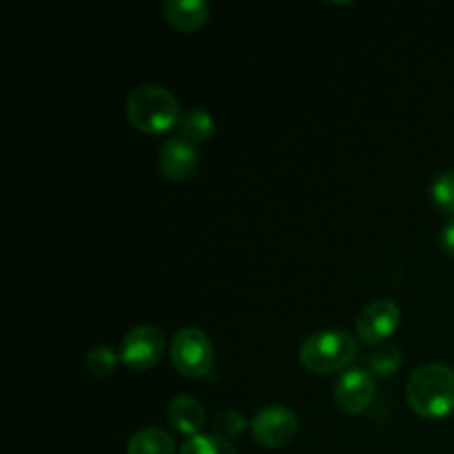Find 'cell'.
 <instances>
[{
  "mask_svg": "<svg viewBox=\"0 0 454 454\" xmlns=\"http://www.w3.org/2000/svg\"><path fill=\"white\" fill-rule=\"evenodd\" d=\"M408 406L426 419H442L454 411V371L443 364H424L406 384Z\"/></svg>",
  "mask_w": 454,
  "mask_h": 454,
  "instance_id": "6da1fadb",
  "label": "cell"
},
{
  "mask_svg": "<svg viewBox=\"0 0 454 454\" xmlns=\"http://www.w3.org/2000/svg\"><path fill=\"white\" fill-rule=\"evenodd\" d=\"M124 114L131 127L146 136L167 133L168 129L177 127L182 118L177 98L160 84H142L133 89L127 98Z\"/></svg>",
  "mask_w": 454,
  "mask_h": 454,
  "instance_id": "7a4b0ae2",
  "label": "cell"
},
{
  "mask_svg": "<svg viewBox=\"0 0 454 454\" xmlns=\"http://www.w3.org/2000/svg\"><path fill=\"white\" fill-rule=\"evenodd\" d=\"M357 357V341L346 331H322L306 337L300 346V362L313 375L348 371Z\"/></svg>",
  "mask_w": 454,
  "mask_h": 454,
  "instance_id": "3957f363",
  "label": "cell"
},
{
  "mask_svg": "<svg viewBox=\"0 0 454 454\" xmlns=\"http://www.w3.org/2000/svg\"><path fill=\"white\" fill-rule=\"evenodd\" d=\"M171 364L189 380H202L211 375L215 364V350L207 333L200 328H182L171 341Z\"/></svg>",
  "mask_w": 454,
  "mask_h": 454,
  "instance_id": "277c9868",
  "label": "cell"
},
{
  "mask_svg": "<svg viewBox=\"0 0 454 454\" xmlns=\"http://www.w3.org/2000/svg\"><path fill=\"white\" fill-rule=\"evenodd\" d=\"M120 362L136 372L151 371L164 355V333L155 326H136L120 341Z\"/></svg>",
  "mask_w": 454,
  "mask_h": 454,
  "instance_id": "5b68a950",
  "label": "cell"
},
{
  "mask_svg": "<svg viewBox=\"0 0 454 454\" xmlns=\"http://www.w3.org/2000/svg\"><path fill=\"white\" fill-rule=\"evenodd\" d=\"M300 430L295 412L286 406H266L253 417L251 433L260 446L279 450L293 443Z\"/></svg>",
  "mask_w": 454,
  "mask_h": 454,
  "instance_id": "8992f818",
  "label": "cell"
},
{
  "mask_svg": "<svg viewBox=\"0 0 454 454\" xmlns=\"http://www.w3.org/2000/svg\"><path fill=\"white\" fill-rule=\"evenodd\" d=\"M375 375L368 368H348L337 380L333 399L344 415H362L375 399Z\"/></svg>",
  "mask_w": 454,
  "mask_h": 454,
  "instance_id": "52a82bcc",
  "label": "cell"
},
{
  "mask_svg": "<svg viewBox=\"0 0 454 454\" xmlns=\"http://www.w3.org/2000/svg\"><path fill=\"white\" fill-rule=\"evenodd\" d=\"M402 322V310L393 300H375L359 313L357 337L364 344L381 346L388 337L395 335Z\"/></svg>",
  "mask_w": 454,
  "mask_h": 454,
  "instance_id": "ba28073f",
  "label": "cell"
},
{
  "mask_svg": "<svg viewBox=\"0 0 454 454\" xmlns=\"http://www.w3.org/2000/svg\"><path fill=\"white\" fill-rule=\"evenodd\" d=\"M200 153L198 146L184 137L176 136L162 142L158 151V167L171 182H184L198 171Z\"/></svg>",
  "mask_w": 454,
  "mask_h": 454,
  "instance_id": "9c48e42d",
  "label": "cell"
},
{
  "mask_svg": "<svg viewBox=\"0 0 454 454\" xmlns=\"http://www.w3.org/2000/svg\"><path fill=\"white\" fill-rule=\"evenodd\" d=\"M164 16L173 29L191 34L207 25L211 16V4L204 0H168L164 3Z\"/></svg>",
  "mask_w": 454,
  "mask_h": 454,
  "instance_id": "30bf717a",
  "label": "cell"
},
{
  "mask_svg": "<svg viewBox=\"0 0 454 454\" xmlns=\"http://www.w3.org/2000/svg\"><path fill=\"white\" fill-rule=\"evenodd\" d=\"M167 417L168 424L189 439L198 437L200 430L207 424V411H204L202 402H198L195 397H186V395L171 399Z\"/></svg>",
  "mask_w": 454,
  "mask_h": 454,
  "instance_id": "8fae6325",
  "label": "cell"
},
{
  "mask_svg": "<svg viewBox=\"0 0 454 454\" xmlns=\"http://www.w3.org/2000/svg\"><path fill=\"white\" fill-rule=\"evenodd\" d=\"M127 454H176V442L167 430L142 428L129 439Z\"/></svg>",
  "mask_w": 454,
  "mask_h": 454,
  "instance_id": "7c38bea8",
  "label": "cell"
},
{
  "mask_svg": "<svg viewBox=\"0 0 454 454\" xmlns=\"http://www.w3.org/2000/svg\"><path fill=\"white\" fill-rule=\"evenodd\" d=\"M177 129H180V137L189 140L191 145H200V142H207L215 133V120L207 111L191 109L182 114Z\"/></svg>",
  "mask_w": 454,
  "mask_h": 454,
  "instance_id": "4fadbf2b",
  "label": "cell"
},
{
  "mask_svg": "<svg viewBox=\"0 0 454 454\" xmlns=\"http://www.w3.org/2000/svg\"><path fill=\"white\" fill-rule=\"evenodd\" d=\"M177 454H238L233 443L217 434H198L186 439Z\"/></svg>",
  "mask_w": 454,
  "mask_h": 454,
  "instance_id": "5bb4252c",
  "label": "cell"
},
{
  "mask_svg": "<svg viewBox=\"0 0 454 454\" xmlns=\"http://www.w3.org/2000/svg\"><path fill=\"white\" fill-rule=\"evenodd\" d=\"M403 355L397 346L384 344L368 357V368L377 377H390L402 368Z\"/></svg>",
  "mask_w": 454,
  "mask_h": 454,
  "instance_id": "9a60e30c",
  "label": "cell"
},
{
  "mask_svg": "<svg viewBox=\"0 0 454 454\" xmlns=\"http://www.w3.org/2000/svg\"><path fill=\"white\" fill-rule=\"evenodd\" d=\"M118 362H120V355L115 353V350L106 348V346H96L93 350H89L87 359H84L89 372H91V375H96V377L114 375Z\"/></svg>",
  "mask_w": 454,
  "mask_h": 454,
  "instance_id": "2e32d148",
  "label": "cell"
},
{
  "mask_svg": "<svg viewBox=\"0 0 454 454\" xmlns=\"http://www.w3.org/2000/svg\"><path fill=\"white\" fill-rule=\"evenodd\" d=\"M430 193H433L434 204H437L442 211H446L448 215L454 217V168L439 173L434 177L433 186H430Z\"/></svg>",
  "mask_w": 454,
  "mask_h": 454,
  "instance_id": "e0dca14e",
  "label": "cell"
},
{
  "mask_svg": "<svg viewBox=\"0 0 454 454\" xmlns=\"http://www.w3.org/2000/svg\"><path fill=\"white\" fill-rule=\"evenodd\" d=\"M244 428H247V421H244V417L239 415V412L224 411L215 417V433L213 434L231 439V437H235V434L242 433Z\"/></svg>",
  "mask_w": 454,
  "mask_h": 454,
  "instance_id": "ac0fdd59",
  "label": "cell"
},
{
  "mask_svg": "<svg viewBox=\"0 0 454 454\" xmlns=\"http://www.w3.org/2000/svg\"><path fill=\"white\" fill-rule=\"evenodd\" d=\"M439 244H442L443 253H448V255L454 257V217L442 229V235H439Z\"/></svg>",
  "mask_w": 454,
  "mask_h": 454,
  "instance_id": "d6986e66",
  "label": "cell"
}]
</instances>
